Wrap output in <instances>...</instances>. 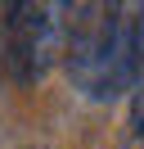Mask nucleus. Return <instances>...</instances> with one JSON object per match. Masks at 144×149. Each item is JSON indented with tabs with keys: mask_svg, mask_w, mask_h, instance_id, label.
<instances>
[{
	"mask_svg": "<svg viewBox=\"0 0 144 149\" xmlns=\"http://www.w3.org/2000/svg\"><path fill=\"white\" fill-rule=\"evenodd\" d=\"M90 100H122L144 77V0H95L63 59Z\"/></svg>",
	"mask_w": 144,
	"mask_h": 149,
	"instance_id": "nucleus-1",
	"label": "nucleus"
},
{
	"mask_svg": "<svg viewBox=\"0 0 144 149\" xmlns=\"http://www.w3.org/2000/svg\"><path fill=\"white\" fill-rule=\"evenodd\" d=\"M95 0H14L9 9V68L18 81H41L68 59L72 36Z\"/></svg>",
	"mask_w": 144,
	"mask_h": 149,
	"instance_id": "nucleus-2",
	"label": "nucleus"
}]
</instances>
